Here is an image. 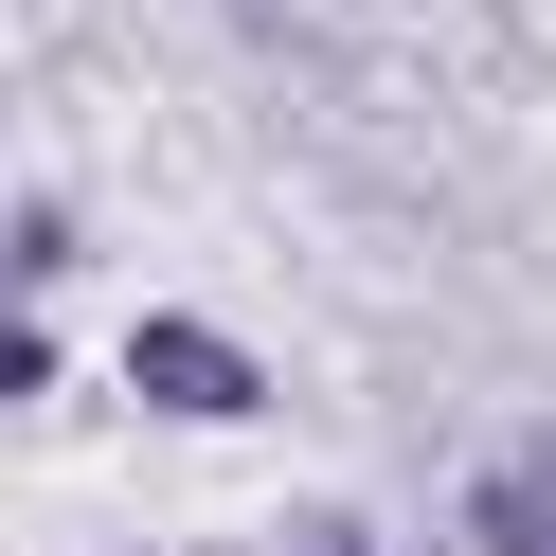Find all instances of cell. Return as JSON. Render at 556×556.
Instances as JSON below:
<instances>
[{"label":"cell","instance_id":"6da1fadb","mask_svg":"<svg viewBox=\"0 0 556 556\" xmlns=\"http://www.w3.org/2000/svg\"><path fill=\"white\" fill-rule=\"evenodd\" d=\"M144 395H162V413H252V395H269V377H252V359H233V341H216V324H144Z\"/></svg>","mask_w":556,"mask_h":556},{"label":"cell","instance_id":"7a4b0ae2","mask_svg":"<svg viewBox=\"0 0 556 556\" xmlns=\"http://www.w3.org/2000/svg\"><path fill=\"white\" fill-rule=\"evenodd\" d=\"M484 556H556V503H539V484H503V503H484Z\"/></svg>","mask_w":556,"mask_h":556}]
</instances>
